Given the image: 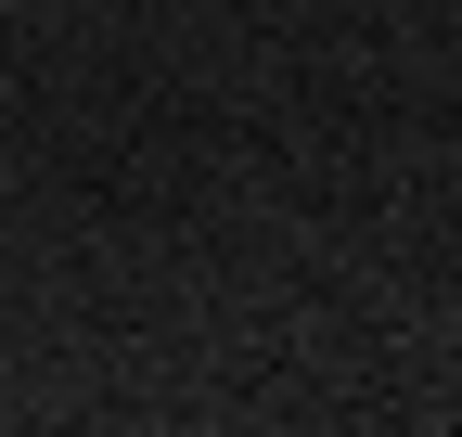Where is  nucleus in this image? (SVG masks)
Masks as SVG:
<instances>
[{
	"instance_id": "nucleus-1",
	"label": "nucleus",
	"mask_w": 462,
	"mask_h": 437,
	"mask_svg": "<svg viewBox=\"0 0 462 437\" xmlns=\"http://www.w3.org/2000/svg\"><path fill=\"white\" fill-rule=\"evenodd\" d=\"M0 14H14V0H0Z\"/></svg>"
}]
</instances>
